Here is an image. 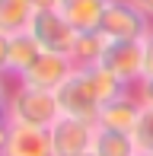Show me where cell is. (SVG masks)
Instances as JSON below:
<instances>
[{
    "label": "cell",
    "instance_id": "obj_1",
    "mask_svg": "<svg viewBox=\"0 0 153 156\" xmlns=\"http://www.w3.org/2000/svg\"><path fill=\"white\" fill-rule=\"evenodd\" d=\"M3 115L10 124H29V127H45L48 131L61 118V105H58V96L48 93V89H32V86L16 83L10 89Z\"/></svg>",
    "mask_w": 153,
    "mask_h": 156
},
{
    "label": "cell",
    "instance_id": "obj_2",
    "mask_svg": "<svg viewBox=\"0 0 153 156\" xmlns=\"http://www.w3.org/2000/svg\"><path fill=\"white\" fill-rule=\"evenodd\" d=\"M150 32L153 26L131 0H109L99 19V35H105L109 41H144Z\"/></svg>",
    "mask_w": 153,
    "mask_h": 156
},
{
    "label": "cell",
    "instance_id": "obj_3",
    "mask_svg": "<svg viewBox=\"0 0 153 156\" xmlns=\"http://www.w3.org/2000/svg\"><path fill=\"white\" fill-rule=\"evenodd\" d=\"M29 35L38 41L41 51H51V54H70L76 29L61 16V10H35L29 23Z\"/></svg>",
    "mask_w": 153,
    "mask_h": 156
},
{
    "label": "cell",
    "instance_id": "obj_4",
    "mask_svg": "<svg viewBox=\"0 0 153 156\" xmlns=\"http://www.w3.org/2000/svg\"><path fill=\"white\" fill-rule=\"evenodd\" d=\"M58 105H61V115H70V118H83V121H93L96 124V115H99L102 102L96 99V89L89 83L86 70H73L67 76V83L58 89Z\"/></svg>",
    "mask_w": 153,
    "mask_h": 156
},
{
    "label": "cell",
    "instance_id": "obj_5",
    "mask_svg": "<svg viewBox=\"0 0 153 156\" xmlns=\"http://www.w3.org/2000/svg\"><path fill=\"white\" fill-rule=\"evenodd\" d=\"M48 134H51V156H86L93 147L96 124L83 121V118L61 115L48 127Z\"/></svg>",
    "mask_w": 153,
    "mask_h": 156
},
{
    "label": "cell",
    "instance_id": "obj_6",
    "mask_svg": "<svg viewBox=\"0 0 153 156\" xmlns=\"http://www.w3.org/2000/svg\"><path fill=\"white\" fill-rule=\"evenodd\" d=\"M99 67H105L112 76H118L131 89L144 76V41H109Z\"/></svg>",
    "mask_w": 153,
    "mask_h": 156
},
{
    "label": "cell",
    "instance_id": "obj_7",
    "mask_svg": "<svg viewBox=\"0 0 153 156\" xmlns=\"http://www.w3.org/2000/svg\"><path fill=\"white\" fill-rule=\"evenodd\" d=\"M73 73V64L67 54H51V51H41V58L29 67V73L23 76V86L32 89H48V93H58L61 86L67 83V76Z\"/></svg>",
    "mask_w": 153,
    "mask_h": 156
},
{
    "label": "cell",
    "instance_id": "obj_8",
    "mask_svg": "<svg viewBox=\"0 0 153 156\" xmlns=\"http://www.w3.org/2000/svg\"><path fill=\"white\" fill-rule=\"evenodd\" d=\"M141 108H144V105L131 96V89H124L118 99H112V102H105L99 108V115H96V127L131 134L134 124H137V118H141Z\"/></svg>",
    "mask_w": 153,
    "mask_h": 156
},
{
    "label": "cell",
    "instance_id": "obj_9",
    "mask_svg": "<svg viewBox=\"0 0 153 156\" xmlns=\"http://www.w3.org/2000/svg\"><path fill=\"white\" fill-rule=\"evenodd\" d=\"M0 156H51V134L45 127L10 124V134H6Z\"/></svg>",
    "mask_w": 153,
    "mask_h": 156
},
{
    "label": "cell",
    "instance_id": "obj_10",
    "mask_svg": "<svg viewBox=\"0 0 153 156\" xmlns=\"http://www.w3.org/2000/svg\"><path fill=\"white\" fill-rule=\"evenodd\" d=\"M109 0H58V10L76 32H93L99 29V19L105 13Z\"/></svg>",
    "mask_w": 153,
    "mask_h": 156
},
{
    "label": "cell",
    "instance_id": "obj_11",
    "mask_svg": "<svg viewBox=\"0 0 153 156\" xmlns=\"http://www.w3.org/2000/svg\"><path fill=\"white\" fill-rule=\"evenodd\" d=\"M38 58H41V48H38V41L32 38L29 32L10 35V70H6V80L19 83Z\"/></svg>",
    "mask_w": 153,
    "mask_h": 156
},
{
    "label": "cell",
    "instance_id": "obj_12",
    "mask_svg": "<svg viewBox=\"0 0 153 156\" xmlns=\"http://www.w3.org/2000/svg\"><path fill=\"white\" fill-rule=\"evenodd\" d=\"M105 45H109V38H105V35H99V29H93V32H76L73 48H70V54H67V58H70V64H73V70L99 67Z\"/></svg>",
    "mask_w": 153,
    "mask_h": 156
},
{
    "label": "cell",
    "instance_id": "obj_13",
    "mask_svg": "<svg viewBox=\"0 0 153 156\" xmlns=\"http://www.w3.org/2000/svg\"><path fill=\"white\" fill-rule=\"evenodd\" d=\"M93 156H141L134 147V137L121 131H105V127H96L93 134V147H89Z\"/></svg>",
    "mask_w": 153,
    "mask_h": 156
},
{
    "label": "cell",
    "instance_id": "obj_14",
    "mask_svg": "<svg viewBox=\"0 0 153 156\" xmlns=\"http://www.w3.org/2000/svg\"><path fill=\"white\" fill-rule=\"evenodd\" d=\"M32 16H35V6L29 0H0V32L3 35L29 32Z\"/></svg>",
    "mask_w": 153,
    "mask_h": 156
},
{
    "label": "cell",
    "instance_id": "obj_15",
    "mask_svg": "<svg viewBox=\"0 0 153 156\" xmlns=\"http://www.w3.org/2000/svg\"><path fill=\"white\" fill-rule=\"evenodd\" d=\"M131 137H134V147H137L141 156L153 153V105H144V108H141V118H137Z\"/></svg>",
    "mask_w": 153,
    "mask_h": 156
},
{
    "label": "cell",
    "instance_id": "obj_16",
    "mask_svg": "<svg viewBox=\"0 0 153 156\" xmlns=\"http://www.w3.org/2000/svg\"><path fill=\"white\" fill-rule=\"evenodd\" d=\"M144 80L153 83V32L144 38Z\"/></svg>",
    "mask_w": 153,
    "mask_h": 156
},
{
    "label": "cell",
    "instance_id": "obj_17",
    "mask_svg": "<svg viewBox=\"0 0 153 156\" xmlns=\"http://www.w3.org/2000/svg\"><path fill=\"white\" fill-rule=\"evenodd\" d=\"M10 70V35L0 32V76H6Z\"/></svg>",
    "mask_w": 153,
    "mask_h": 156
},
{
    "label": "cell",
    "instance_id": "obj_18",
    "mask_svg": "<svg viewBox=\"0 0 153 156\" xmlns=\"http://www.w3.org/2000/svg\"><path fill=\"white\" fill-rule=\"evenodd\" d=\"M131 3H134L137 10H141L144 16H147V23L153 26V0H131Z\"/></svg>",
    "mask_w": 153,
    "mask_h": 156
},
{
    "label": "cell",
    "instance_id": "obj_19",
    "mask_svg": "<svg viewBox=\"0 0 153 156\" xmlns=\"http://www.w3.org/2000/svg\"><path fill=\"white\" fill-rule=\"evenodd\" d=\"M6 99H10V80H6V76H0V112L6 108Z\"/></svg>",
    "mask_w": 153,
    "mask_h": 156
},
{
    "label": "cell",
    "instance_id": "obj_20",
    "mask_svg": "<svg viewBox=\"0 0 153 156\" xmlns=\"http://www.w3.org/2000/svg\"><path fill=\"white\" fill-rule=\"evenodd\" d=\"M6 134H10V121H6V115L0 112V153H3V144H6Z\"/></svg>",
    "mask_w": 153,
    "mask_h": 156
},
{
    "label": "cell",
    "instance_id": "obj_21",
    "mask_svg": "<svg viewBox=\"0 0 153 156\" xmlns=\"http://www.w3.org/2000/svg\"><path fill=\"white\" fill-rule=\"evenodd\" d=\"M35 10H58V0H29Z\"/></svg>",
    "mask_w": 153,
    "mask_h": 156
},
{
    "label": "cell",
    "instance_id": "obj_22",
    "mask_svg": "<svg viewBox=\"0 0 153 156\" xmlns=\"http://www.w3.org/2000/svg\"><path fill=\"white\" fill-rule=\"evenodd\" d=\"M86 156H93V153H86Z\"/></svg>",
    "mask_w": 153,
    "mask_h": 156
},
{
    "label": "cell",
    "instance_id": "obj_23",
    "mask_svg": "<svg viewBox=\"0 0 153 156\" xmlns=\"http://www.w3.org/2000/svg\"><path fill=\"white\" fill-rule=\"evenodd\" d=\"M150 156H153V153H150Z\"/></svg>",
    "mask_w": 153,
    "mask_h": 156
}]
</instances>
